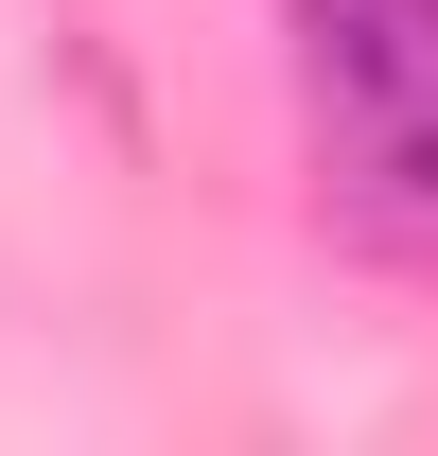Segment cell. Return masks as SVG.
<instances>
[{"label":"cell","instance_id":"cell-2","mask_svg":"<svg viewBox=\"0 0 438 456\" xmlns=\"http://www.w3.org/2000/svg\"><path fill=\"white\" fill-rule=\"evenodd\" d=\"M298 88H316V123L438 106V0H298Z\"/></svg>","mask_w":438,"mask_h":456},{"label":"cell","instance_id":"cell-1","mask_svg":"<svg viewBox=\"0 0 438 456\" xmlns=\"http://www.w3.org/2000/svg\"><path fill=\"white\" fill-rule=\"evenodd\" d=\"M316 193L333 228L369 246V264H403V281H438V106H369V123H316Z\"/></svg>","mask_w":438,"mask_h":456}]
</instances>
